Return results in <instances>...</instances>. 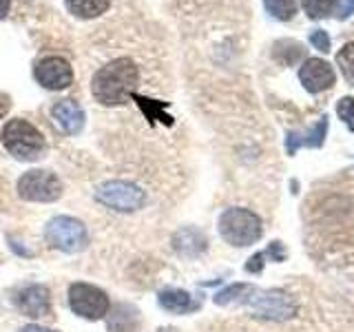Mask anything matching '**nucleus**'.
Returning <instances> with one entry per match:
<instances>
[{
	"label": "nucleus",
	"mask_w": 354,
	"mask_h": 332,
	"mask_svg": "<svg viewBox=\"0 0 354 332\" xmlns=\"http://www.w3.org/2000/svg\"><path fill=\"white\" fill-rule=\"evenodd\" d=\"M144 84V66L133 53H118L91 75V95L102 107L129 104Z\"/></svg>",
	"instance_id": "nucleus-1"
},
{
	"label": "nucleus",
	"mask_w": 354,
	"mask_h": 332,
	"mask_svg": "<svg viewBox=\"0 0 354 332\" xmlns=\"http://www.w3.org/2000/svg\"><path fill=\"white\" fill-rule=\"evenodd\" d=\"M0 142L9 155H14L20 162H36L47 151V140L31 122L14 118L9 120L0 133Z\"/></svg>",
	"instance_id": "nucleus-2"
},
{
	"label": "nucleus",
	"mask_w": 354,
	"mask_h": 332,
	"mask_svg": "<svg viewBox=\"0 0 354 332\" xmlns=\"http://www.w3.org/2000/svg\"><path fill=\"white\" fill-rule=\"evenodd\" d=\"M219 235L228 241L230 246H250V243L259 241L263 235V224L257 213L248 208H226L219 217Z\"/></svg>",
	"instance_id": "nucleus-3"
},
{
	"label": "nucleus",
	"mask_w": 354,
	"mask_h": 332,
	"mask_svg": "<svg viewBox=\"0 0 354 332\" xmlns=\"http://www.w3.org/2000/svg\"><path fill=\"white\" fill-rule=\"evenodd\" d=\"M241 302L254 317L270 319V321L292 319L299 310L295 297L283 290H277V288H272V290H254L252 288Z\"/></svg>",
	"instance_id": "nucleus-4"
},
{
	"label": "nucleus",
	"mask_w": 354,
	"mask_h": 332,
	"mask_svg": "<svg viewBox=\"0 0 354 332\" xmlns=\"http://www.w3.org/2000/svg\"><path fill=\"white\" fill-rule=\"evenodd\" d=\"M95 199L115 213H136L147 204V191L127 180H109L95 188Z\"/></svg>",
	"instance_id": "nucleus-5"
},
{
	"label": "nucleus",
	"mask_w": 354,
	"mask_h": 332,
	"mask_svg": "<svg viewBox=\"0 0 354 332\" xmlns=\"http://www.w3.org/2000/svg\"><path fill=\"white\" fill-rule=\"evenodd\" d=\"M44 239H47L49 246L58 248L62 252H80L86 243L88 235L86 228L80 219L69 217V215H58L47 221V228H44Z\"/></svg>",
	"instance_id": "nucleus-6"
},
{
	"label": "nucleus",
	"mask_w": 354,
	"mask_h": 332,
	"mask_svg": "<svg viewBox=\"0 0 354 332\" xmlns=\"http://www.w3.org/2000/svg\"><path fill=\"white\" fill-rule=\"evenodd\" d=\"M16 191L25 202L49 204V202H55V199L62 197L64 186L55 173L44 171V169H33V171H27L20 175Z\"/></svg>",
	"instance_id": "nucleus-7"
},
{
	"label": "nucleus",
	"mask_w": 354,
	"mask_h": 332,
	"mask_svg": "<svg viewBox=\"0 0 354 332\" xmlns=\"http://www.w3.org/2000/svg\"><path fill=\"white\" fill-rule=\"evenodd\" d=\"M69 308L77 317L88 319V321H97L109 315L111 302H109L106 293L100 290L97 286L75 282L69 286Z\"/></svg>",
	"instance_id": "nucleus-8"
},
{
	"label": "nucleus",
	"mask_w": 354,
	"mask_h": 332,
	"mask_svg": "<svg viewBox=\"0 0 354 332\" xmlns=\"http://www.w3.org/2000/svg\"><path fill=\"white\" fill-rule=\"evenodd\" d=\"M33 77L49 91H62L73 84V66L62 55H44L33 66Z\"/></svg>",
	"instance_id": "nucleus-9"
},
{
	"label": "nucleus",
	"mask_w": 354,
	"mask_h": 332,
	"mask_svg": "<svg viewBox=\"0 0 354 332\" xmlns=\"http://www.w3.org/2000/svg\"><path fill=\"white\" fill-rule=\"evenodd\" d=\"M14 304L22 315L33 317V319L51 315V295H49V288L42 284H31L22 288V290H18L14 297Z\"/></svg>",
	"instance_id": "nucleus-10"
},
{
	"label": "nucleus",
	"mask_w": 354,
	"mask_h": 332,
	"mask_svg": "<svg viewBox=\"0 0 354 332\" xmlns=\"http://www.w3.org/2000/svg\"><path fill=\"white\" fill-rule=\"evenodd\" d=\"M299 80H301L304 89L310 93H319V91H326L332 84H335L337 75L335 69L326 62V60H319V58H308L301 69H299Z\"/></svg>",
	"instance_id": "nucleus-11"
},
{
	"label": "nucleus",
	"mask_w": 354,
	"mask_h": 332,
	"mask_svg": "<svg viewBox=\"0 0 354 332\" xmlns=\"http://www.w3.org/2000/svg\"><path fill=\"white\" fill-rule=\"evenodd\" d=\"M51 118L69 136H77L84 127V111L75 100H58L51 107Z\"/></svg>",
	"instance_id": "nucleus-12"
},
{
	"label": "nucleus",
	"mask_w": 354,
	"mask_h": 332,
	"mask_svg": "<svg viewBox=\"0 0 354 332\" xmlns=\"http://www.w3.org/2000/svg\"><path fill=\"white\" fill-rule=\"evenodd\" d=\"M208 246L206 235L199 228H180L173 235V250L182 257H197Z\"/></svg>",
	"instance_id": "nucleus-13"
},
{
	"label": "nucleus",
	"mask_w": 354,
	"mask_h": 332,
	"mask_svg": "<svg viewBox=\"0 0 354 332\" xmlns=\"http://www.w3.org/2000/svg\"><path fill=\"white\" fill-rule=\"evenodd\" d=\"M158 302L166 313H173V315H186L197 308V304L193 302V295L180 290V288H166V290L158 295Z\"/></svg>",
	"instance_id": "nucleus-14"
},
{
	"label": "nucleus",
	"mask_w": 354,
	"mask_h": 332,
	"mask_svg": "<svg viewBox=\"0 0 354 332\" xmlns=\"http://www.w3.org/2000/svg\"><path fill=\"white\" fill-rule=\"evenodd\" d=\"M113 0H64L66 11L77 20H95L104 16Z\"/></svg>",
	"instance_id": "nucleus-15"
},
{
	"label": "nucleus",
	"mask_w": 354,
	"mask_h": 332,
	"mask_svg": "<svg viewBox=\"0 0 354 332\" xmlns=\"http://www.w3.org/2000/svg\"><path fill=\"white\" fill-rule=\"evenodd\" d=\"M140 315L138 310L129 304H120L113 308V313L106 315V328L109 332H136Z\"/></svg>",
	"instance_id": "nucleus-16"
},
{
	"label": "nucleus",
	"mask_w": 354,
	"mask_h": 332,
	"mask_svg": "<svg viewBox=\"0 0 354 332\" xmlns=\"http://www.w3.org/2000/svg\"><path fill=\"white\" fill-rule=\"evenodd\" d=\"M326 131H328V120L321 118L319 124H315L308 133H290L288 136V153H295L297 147H321L324 144V138H326Z\"/></svg>",
	"instance_id": "nucleus-17"
},
{
	"label": "nucleus",
	"mask_w": 354,
	"mask_h": 332,
	"mask_svg": "<svg viewBox=\"0 0 354 332\" xmlns=\"http://www.w3.org/2000/svg\"><path fill=\"white\" fill-rule=\"evenodd\" d=\"M263 7L277 20H290L297 14V0H263Z\"/></svg>",
	"instance_id": "nucleus-18"
},
{
	"label": "nucleus",
	"mask_w": 354,
	"mask_h": 332,
	"mask_svg": "<svg viewBox=\"0 0 354 332\" xmlns=\"http://www.w3.org/2000/svg\"><path fill=\"white\" fill-rule=\"evenodd\" d=\"M250 290H252L250 284H232V286L224 288V290H219L215 295V304L217 306H228L232 302H237V299H243Z\"/></svg>",
	"instance_id": "nucleus-19"
},
{
	"label": "nucleus",
	"mask_w": 354,
	"mask_h": 332,
	"mask_svg": "<svg viewBox=\"0 0 354 332\" xmlns=\"http://www.w3.org/2000/svg\"><path fill=\"white\" fill-rule=\"evenodd\" d=\"M337 64L343 77L348 80V84L354 86V42H348L346 47L337 53Z\"/></svg>",
	"instance_id": "nucleus-20"
},
{
	"label": "nucleus",
	"mask_w": 354,
	"mask_h": 332,
	"mask_svg": "<svg viewBox=\"0 0 354 332\" xmlns=\"http://www.w3.org/2000/svg\"><path fill=\"white\" fill-rule=\"evenodd\" d=\"M339 0H304V9L310 18H326L335 11Z\"/></svg>",
	"instance_id": "nucleus-21"
},
{
	"label": "nucleus",
	"mask_w": 354,
	"mask_h": 332,
	"mask_svg": "<svg viewBox=\"0 0 354 332\" xmlns=\"http://www.w3.org/2000/svg\"><path fill=\"white\" fill-rule=\"evenodd\" d=\"M337 116L343 120L350 131H354V100L352 98H341L337 102Z\"/></svg>",
	"instance_id": "nucleus-22"
},
{
	"label": "nucleus",
	"mask_w": 354,
	"mask_h": 332,
	"mask_svg": "<svg viewBox=\"0 0 354 332\" xmlns=\"http://www.w3.org/2000/svg\"><path fill=\"white\" fill-rule=\"evenodd\" d=\"M310 42H313L315 49H319L321 53L330 51V38H328V33L324 29H317V31L310 33Z\"/></svg>",
	"instance_id": "nucleus-23"
},
{
	"label": "nucleus",
	"mask_w": 354,
	"mask_h": 332,
	"mask_svg": "<svg viewBox=\"0 0 354 332\" xmlns=\"http://www.w3.org/2000/svg\"><path fill=\"white\" fill-rule=\"evenodd\" d=\"M261 259H266V257H263V252L254 255V257L246 264V270H248V273H259V270H261V266H263Z\"/></svg>",
	"instance_id": "nucleus-24"
},
{
	"label": "nucleus",
	"mask_w": 354,
	"mask_h": 332,
	"mask_svg": "<svg viewBox=\"0 0 354 332\" xmlns=\"http://www.w3.org/2000/svg\"><path fill=\"white\" fill-rule=\"evenodd\" d=\"M354 14V0H346V3L341 5V9H339V18L341 20H346V18H350Z\"/></svg>",
	"instance_id": "nucleus-25"
},
{
	"label": "nucleus",
	"mask_w": 354,
	"mask_h": 332,
	"mask_svg": "<svg viewBox=\"0 0 354 332\" xmlns=\"http://www.w3.org/2000/svg\"><path fill=\"white\" fill-rule=\"evenodd\" d=\"M9 107H11V100H9V95L0 93V120H3V118L9 113Z\"/></svg>",
	"instance_id": "nucleus-26"
},
{
	"label": "nucleus",
	"mask_w": 354,
	"mask_h": 332,
	"mask_svg": "<svg viewBox=\"0 0 354 332\" xmlns=\"http://www.w3.org/2000/svg\"><path fill=\"white\" fill-rule=\"evenodd\" d=\"M11 9V0H0V20H3Z\"/></svg>",
	"instance_id": "nucleus-27"
},
{
	"label": "nucleus",
	"mask_w": 354,
	"mask_h": 332,
	"mask_svg": "<svg viewBox=\"0 0 354 332\" xmlns=\"http://www.w3.org/2000/svg\"><path fill=\"white\" fill-rule=\"evenodd\" d=\"M20 332H51L47 328H42V326H25Z\"/></svg>",
	"instance_id": "nucleus-28"
},
{
	"label": "nucleus",
	"mask_w": 354,
	"mask_h": 332,
	"mask_svg": "<svg viewBox=\"0 0 354 332\" xmlns=\"http://www.w3.org/2000/svg\"><path fill=\"white\" fill-rule=\"evenodd\" d=\"M160 332H177V330H173V328H160Z\"/></svg>",
	"instance_id": "nucleus-29"
}]
</instances>
